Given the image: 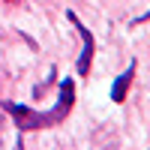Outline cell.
<instances>
[{"instance_id":"2","label":"cell","mask_w":150,"mask_h":150,"mask_svg":"<svg viewBox=\"0 0 150 150\" xmlns=\"http://www.w3.org/2000/svg\"><path fill=\"white\" fill-rule=\"evenodd\" d=\"M6 111L18 120V129H39V126H48V123H45V114H39V111H30V108H24V105L6 102Z\"/></svg>"},{"instance_id":"4","label":"cell","mask_w":150,"mask_h":150,"mask_svg":"<svg viewBox=\"0 0 150 150\" xmlns=\"http://www.w3.org/2000/svg\"><path fill=\"white\" fill-rule=\"evenodd\" d=\"M132 75H135V63L114 81V90H111V99H114V102H123V99H126V90H129V84H132Z\"/></svg>"},{"instance_id":"3","label":"cell","mask_w":150,"mask_h":150,"mask_svg":"<svg viewBox=\"0 0 150 150\" xmlns=\"http://www.w3.org/2000/svg\"><path fill=\"white\" fill-rule=\"evenodd\" d=\"M69 21L78 27L81 39H84V51H81V60H78V72H81V75H87V69H90V60H93V36H90V30H87V27H84V24L75 18V15H69Z\"/></svg>"},{"instance_id":"1","label":"cell","mask_w":150,"mask_h":150,"mask_svg":"<svg viewBox=\"0 0 150 150\" xmlns=\"http://www.w3.org/2000/svg\"><path fill=\"white\" fill-rule=\"evenodd\" d=\"M72 102H75V84L66 78L63 84H60V99H57V105H54V111H48L45 114V123L48 126H54V123H60L69 111H72Z\"/></svg>"}]
</instances>
